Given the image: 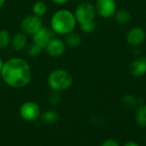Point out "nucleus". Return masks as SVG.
<instances>
[{
    "mask_svg": "<svg viewBox=\"0 0 146 146\" xmlns=\"http://www.w3.org/2000/svg\"><path fill=\"white\" fill-rule=\"evenodd\" d=\"M81 37L79 34L71 32L68 34H66L65 38V42L68 46L70 47H77L80 45L81 43Z\"/></svg>",
    "mask_w": 146,
    "mask_h": 146,
    "instance_id": "13",
    "label": "nucleus"
},
{
    "mask_svg": "<svg viewBox=\"0 0 146 146\" xmlns=\"http://www.w3.org/2000/svg\"><path fill=\"white\" fill-rule=\"evenodd\" d=\"M115 15V21L119 24H126L129 22V21L131 20V14L125 9H121Z\"/></svg>",
    "mask_w": 146,
    "mask_h": 146,
    "instance_id": "17",
    "label": "nucleus"
},
{
    "mask_svg": "<svg viewBox=\"0 0 146 146\" xmlns=\"http://www.w3.org/2000/svg\"><path fill=\"white\" fill-rule=\"evenodd\" d=\"M32 11L33 14L35 15H38L39 17L44 15L47 12V5L44 1L38 0L35 2L32 7Z\"/></svg>",
    "mask_w": 146,
    "mask_h": 146,
    "instance_id": "14",
    "label": "nucleus"
},
{
    "mask_svg": "<svg viewBox=\"0 0 146 146\" xmlns=\"http://www.w3.org/2000/svg\"><path fill=\"white\" fill-rule=\"evenodd\" d=\"M44 49L50 57L59 58L64 54L66 51V44L62 40L54 38Z\"/></svg>",
    "mask_w": 146,
    "mask_h": 146,
    "instance_id": "9",
    "label": "nucleus"
},
{
    "mask_svg": "<svg viewBox=\"0 0 146 146\" xmlns=\"http://www.w3.org/2000/svg\"><path fill=\"white\" fill-rule=\"evenodd\" d=\"M10 40L11 37L9 33L5 29L0 30V49L7 47L10 44Z\"/></svg>",
    "mask_w": 146,
    "mask_h": 146,
    "instance_id": "18",
    "label": "nucleus"
},
{
    "mask_svg": "<svg viewBox=\"0 0 146 146\" xmlns=\"http://www.w3.org/2000/svg\"><path fill=\"white\" fill-rule=\"evenodd\" d=\"M145 31L141 27L133 28L127 35V40L132 46H139L143 44L145 40Z\"/></svg>",
    "mask_w": 146,
    "mask_h": 146,
    "instance_id": "10",
    "label": "nucleus"
},
{
    "mask_svg": "<svg viewBox=\"0 0 146 146\" xmlns=\"http://www.w3.org/2000/svg\"><path fill=\"white\" fill-rule=\"evenodd\" d=\"M42 27H43V22L41 17L35 15L33 14L25 17L21 23V28L22 29V32L27 35L28 34L32 36L34 34H36Z\"/></svg>",
    "mask_w": 146,
    "mask_h": 146,
    "instance_id": "6",
    "label": "nucleus"
},
{
    "mask_svg": "<svg viewBox=\"0 0 146 146\" xmlns=\"http://www.w3.org/2000/svg\"><path fill=\"white\" fill-rule=\"evenodd\" d=\"M21 117L27 121H35L41 115L39 106L33 102H24L19 109Z\"/></svg>",
    "mask_w": 146,
    "mask_h": 146,
    "instance_id": "5",
    "label": "nucleus"
},
{
    "mask_svg": "<svg viewBox=\"0 0 146 146\" xmlns=\"http://www.w3.org/2000/svg\"><path fill=\"white\" fill-rule=\"evenodd\" d=\"M55 38V33L50 28L42 27L36 34L33 35V42L45 48L47 45Z\"/></svg>",
    "mask_w": 146,
    "mask_h": 146,
    "instance_id": "8",
    "label": "nucleus"
},
{
    "mask_svg": "<svg viewBox=\"0 0 146 146\" xmlns=\"http://www.w3.org/2000/svg\"><path fill=\"white\" fill-rule=\"evenodd\" d=\"M3 61L0 59V73H1V71H2V68H3Z\"/></svg>",
    "mask_w": 146,
    "mask_h": 146,
    "instance_id": "26",
    "label": "nucleus"
},
{
    "mask_svg": "<svg viewBox=\"0 0 146 146\" xmlns=\"http://www.w3.org/2000/svg\"><path fill=\"white\" fill-rule=\"evenodd\" d=\"M27 44V34L22 33L15 34L10 40V46L12 49L15 52H20L23 50Z\"/></svg>",
    "mask_w": 146,
    "mask_h": 146,
    "instance_id": "12",
    "label": "nucleus"
},
{
    "mask_svg": "<svg viewBox=\"0 0 146 146\" xmlns=\"http://www.w3.org/2000/svg\"><path fill=\"white\" fill-rule=\"evenodd\" d=\"M122 104L127 108H132L138 104V99L132 95H126L122 98Z\"/></svg>",
    "mask_w": 146,
    "mask_h": 146,
    "instance_id": "19",
    "label": "nucleus"
},
{
    "mask_svg": "<svg viewBox=\"0 0 146 146\" xmlns=\"http://www.w3.org/2000/svg\"><path fill=\"white\" fill-rule=\"evenodd\" d=\"M80 29L86 34L92 33L96 29V23L94 22V21H92L84 24H80Z\"/></svg>",
    "mask_w": 146,
    "mask_h": 146,
    "instance_id": "22",
    "label": "nucleus"
},
{
    "mask_svg": "<svg viewBox=\"0 0 146 146\" xmlns=\"http://www.w3.org/2000/svg\"><path fill=\"white\" fill-rule=\"evenodd\" d=\"M49 102L52 105H57L62 102V96L60 95L59 91H55L53 90L52 93L49 96Z\"/></svg>",
    "mask_w": 146,
    "mask_h": 146,
    "instance_id": "21",
    "label": "nucleus"
},
{
    "mask_svg": "<svg viewBox=\"0 0 146 146\" xmlns=\"http://www.w3.org/2000/svg\"><path fill=\"white\" fill-rule=\"evenodd\" d=\"M49 87L55 91H64L73 84L71 74L64 69H56L52 71L47 79Z\"/></svg>",
    "mask_w": 146,
    "mask_h": 146,
    "instance_id": "3",
    "label": "nucleus"
},
{
    "mask_svg": "<svg viewBox=\"0 0 146 146\" xmlns=\"http://www.w3.org/2000/svg\"><path fill=\"white\" fill-rule=\"evenodd\" d=\"M96 13L101 17L110 18L115 14L116 3L115 0H97L95 4Z\"/></svg>",
    "mask_w": 146,
    "mask_h": 146,
    "instance_id": "7",
    "label": "nucleus"
},
{
    "mask_svg": "<svg viewBox=\"0 0 146 146\" xmlns=\"http://www.w3.org/2000/svg\"><path fill=\"white\" fill-rule=\"evenodd\" d=\"M123 146H139V144H137L134 141H127V143H125V145Z\"/></svg>",
    "mask_w": 146,
    "mask_h": 146,
    "instance_id": "25",
    "label": "nucleus"
},
{
    "mask_svg": "<svg viewBox=\"0 0 146 146\" xmlns=\"http://www.w3.org/2000/svg\"><path fill=\"white\" fill-rule=\"evenodd\" d=\"M134 53H135L136 55H139V54H140V51L139 50V48H136V49H135V52H134Z\"/></svg>",
    "mask_w": 146,
    "mask_h": 146,
    "instance_id": "28",
    "label": "nucleus"
},
{
    "mask_svg": "<svg viewBox=\"0 0 146 146\" xmlns=\"http://www.w3.org/2000/svg\"><path fill=\"white\" fill-rule=\"evenodd\" d=\"M59 119L58 114L54 110H47L42 114V120L44 123L53 124L56 123Z\"/></svg>",
    "mask_w": 146,
    "mask_h": 146,
    "instance_id": "16",
    "label": "nucleus"
},
{
    "mask_svg": "<svg viewBox=\"0 0 146 146\" xmlns=\"http://www.w3.org/2000/svg\"><path fill=\"white\" fill-rule=\"evenodd\" d=\"M101 146H120V145L117 140L113 139H109L104 140L102 143Z\"/></svg>",
    "mask_w": 146,
    "mask_h": 146,
    "instance_id": "23",
    "label": "nucleus"
},
{
    "mask_svg": "<svg viewBox=\"0 0 146 146\" xmlns=\"http://www.w3.org/2000/svg\"><path fill=\"white\" fill-rule=\"evenodd\" d=\"M4 3H5V0H0V9L4 5Z\"/></svg>",
    "mask_w": 146,
    "mask_h": 146,
    "instance_id": "27",
    "label": "nucleus"
},
{
    "mask_svg": "<svg viewBox=\"0 0 146 146\" xmlns=\"http://www.w3.org/2000/svg\"><path fill=\"white\" fill-rule=\"evenodd\" d=\"M132 76L139 77L146 74V57H139L134 59L130 65Z\"/></svg>",
    "mask_w": 146,
    "mask_h": 146,
    "instance_id": "11",
    "label": "nucleus"
},
{
    "mask_svg": "<svg viewBox=\"0 0 146 146\" xmlns=\"http://www.w3.org/2000/svg\"><path fill=\"white\" fill-rule=\"evenodd\" d=\"M136 120L137 123L143 126H146V104H141L139 106L136 111Z\"/></svg>",
    "mask_w": 146,
    "mask_h": 146,
    "instance_id": "15",
    "label": "nucleus"
},
{
    "mask_svg": "<svg viewBox=\"0 0 146 146\" xmlns=\"http://www.w3.org/2000/svg\"><path fill=\"white\" fill-rule=\"evenodd\" d=\"M95 15H96L95 6L88 2H83L80 4H79L74 12L76 22L80 25L94 21Z\"/></svg>",
    "mask_w": 146,
    "mask_h": 146,
    "instance_id": "4",
    "label": "nucleus"
},
{
    "mask_svg": "<svg viewBox=\"0 0 146 146\" xmlns=\"http://www.w3.org/2000/svg\"><path fill=\"white\" fill-rule=\"evenodd\" d=\"M54 3L56 4H58V5H62V4H65L67 3L69 0H51Z\"/></svg>",
    "mask_w": 146,
    "mask_h": 146,
    "instance_id": "24",
    "label": "nucleus"
},
{
    "mask_svg": "<svg viewBox=\"0 0 146 146\" xmlns=\"http://www.w3.org/2000/svg\"><path fill=\"white\" fill-rule=\"evenodd\" d=\"M74 14L68 9H59L50 19V28L56 34L66 35L74 29L76 26Z\"/></svg>",
    "mask_w": 146,
    "mask_h": 146,
    "instance_id": "2",
    "label": "nucleus"
},
{
    "mask_svg": "<svg viewBox=\"0 0 146 146\" xmlns=\"http://www.w3.org/2000/svg\"><path fill=\"white\" fill-rule=\"evenodd\" d=\"M43 50H44V48H42L40 46L33 42V44H31L27 47V53L28 54L29 57H38L40 55V53L42 52Z\"/></svg>",
    "mask_w": 146,
    "mask_h": 146,
    "instance_id": "20",
    "label": "nucleus"
},
{
    "mask_svg": "<svg viewBox=\"0 0 146 146\" xmlns=\"http://www.w3.org/2000/svg\"><path fill=\"white\" fill-rule=\"evenodd\" d=\"M0 74L4 83L14 89L26 87L32 77L30 65L21 58H12L4 62Z\"/></svg>",
    "mask_w": 146,
    "mask_h": 146,
    "instance_id": "1",
    "label": "nucleus"
}]
</instances>
